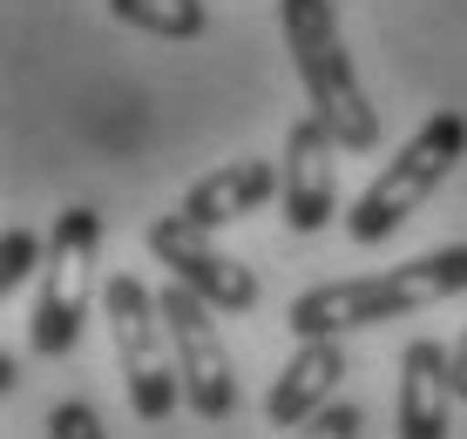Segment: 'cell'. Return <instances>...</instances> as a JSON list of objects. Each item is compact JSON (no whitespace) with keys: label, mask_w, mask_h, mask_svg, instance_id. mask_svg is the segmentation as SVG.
Segmentation results:
<instances>
[{"label":"cell","mask_w":467,"mask_h":439,"mask_svg":"<svg viewBox=\"0 0 467 439\" xmlns=\"http://www.w3.org/2000/svg\"><path fill=\"white\" fill-rule=\"evenodd\" d=\"M163 304V324H170V345H176V372H183V405L197 419H231L237 413V372H231V352H223V332H217V304L197 298L183 278H170L156 291Z\"/></svg>","instance_id":"obj_6"},{"label":"cell","mask_w":467,"mask_h":439,"mask_svg":"<svg viewBox=\"0 0 467 439\" xmlns=\"http://www.w3.org/2000/svg\"><path fill=\"white\" fill-rule=\"evenodd\" d=\"M312 433H326V439H352V433H366V413H359V405H318V413H312Z\"/></svg>","instance_id":"obj_15"},{"label":"cell","mask_w":467,"mask_h":439,"mask_svg":"<svg viewBox=\"0 0 467 439\" xmlns=\"http://www.w3.org/2000/svg\"><path fill=\"white\" fill-rule=\"evenodd\" d=\"M461 156H467V116H454V108L427 116L420 136H413L400 156H386V169L366 183V197L346 209V237L352 243H386L433 189L447 183V169H454Z\"/></svg>","instance_id":"obj_4"},{"label":"cell","mask_w":467,"mask_h":439,"mask_svg":"<svg viewBox=\"0 0 467 439\" xmlns=\"http://www.w3.org/2000/svg\"><path fill=\"white\" fill-rule=\"evenodd\" d=\"M454 345L441 338H413L400 352V399H393V426L407 439H447L454 419Z\"/></svg>","instance_id":"obj_9"},{"label":"cell","mask_w":467,"mask_h":439,"mask_svg":"<svg viewBox=\"0 0 467 439\" xmlns=\"http://www.w3.org/2000/svg\"><path fill=\"white\" fill-rule=\"evenodd\" d=\"M454 393L467 399V332L454 338Z\"/></svg>","instance_id":"obj_16"},{"label":"cell","mask_w":467,"mask_h":439,"mask_svg":"<svg viewBox=\"0 0 467 439\" xmlns=\"http://www.w3.org/2000/svg\"><path fill=\"white\" fill-rule=\"evenodd\" d=\"M109 14H116L122 27L156 35V41H197L203 27H211V7H203V0H109Z\"/></svg>","instance_id":"obj_12"},{"label":"cell","mask_w":467,"mask_h":439,"mask_svg":"<svg viewBox=\"0 0 467 439\" xmlns=\"http://www.w3.org/2000/svg\"><path fill=\"white\" fill-rule=\"evenodd\" d=\"M47 439H102V419H95V405H55Z\"/></svg>","instance_id":"obj_14"},{"label":"cell","mask_w":467,"mask_h":439,"mask_svg":"<svg viewBox=\"0 0 467 439\" xmlns=\"http://www.w3.org/2000/svg\"><path fill=\"white\" fill-rule=\"evenodd\" d=\"M278 35L298 61V81H305V102L312 116L346 142L352 156L379 149V108L366 102L359 75H352V55H346V35H339V14L332 0H278Z\"/></svg>","instance_id":"obj_2"},{"label":"cell","mask_w":467,"mask_h":439,"mask_svg":"<svg viewBox=\"0 0 467 439\" xmlns=\"http://www.w3.org/2000/svg\"><path fill=\"white\" fill-rule=\"evenodd\" d=\"M150 257L156 264H170V278H183L197 298H211L223 318H244L257 311V278H251V264H237L231 250H217L211 243V223H197V217H156L150 223Z\"/></svg>","instance_id":"obj_7"},{"label":"cell","mask_w":467,"mask_h":439,"mask_svg":"<svg viewBox=\"0 0 467 439\" xmlns=\"http://www.w3.org/2000/svg\"><path fill=\"white\" fill-rule=\"evenodd\" d=\"M102 304H109V345H116V372L129 385V405L136 419L163 426L183 399V372H176V345H170V324H163V304L142 278H116L102 284Z\"/></svg>","instance_id":"obj_3"},{"label":"cell","mask_w":467,"mask_h":439,"mask_svg":"<svg viewBox=\"0 0 467 439\" xmlns=\"http://www.w3.org/2000/svg\"><path fill=\"white\" fill-rule=\"evenodd\" d=\"M339 149L346 142L318 116L292 122V136H285V162H278L285 189H278V203H285V223H292L298 237L326 230V223L339 217Z\"/></svg>","instance_id":"obj_8"},{"label":"cell","mask_w":467,"mask_h":439,"mask_svg":"<svg viewBox=\"0 0 467 439\" xmlns=\"http://www.w3.org/2000/svg\"><path fill=\"white\" fill-rule=\"evenodd\" d=\"M339 379H346L339 338H298V352L285 359V372L265 393V419L271 426H312V413L339 393Z\"/></svg>","instance_id":"obj_10"},{"label":"cell","mask_w":467,"mask_h":439,"mask_svg":"<svg viewBox=\"0 0 467 439\" xmlns=\"http://www.w3.org/2000/svg\"><path fill=\"white\" fill-rule=\"evenodd\" d=\"M41 257H47V243L35 230H7V243H0V291H21Z\"/></svg>","instance_id":"obj_13"},{"label":"cell","mask_w":467,"mask_h":439,"mask_svg":"<svg viewBox=\"0 0 467 439\" xmlns=\"http://www.w3.org/2000/svg\"><path fill=\"white\" fill-rule=\"evenodd\" d=\"M467 291V243H447V250H427L413 264H393V271H373V278H339V284H312L305 298H292V324L298 338H346V332H366V324H386V318H413L427 304H447Z\"/></svg>","instance_id":"obj_1"},{"label":"cell","mask_w":467,"mask_h":439,"mask_svg":"<svg viewBox=\"0 0 467 439\" xmlns=\"http://www.w3.org/2000/svg\"><path fill=\"white\" fill-rule=\"evenodd\" d=\"M278 189H285V169H271L265 156H237V162H223V169L197 176V183L183 189V217H197V223H211V230H223V223L265 209Z\"/></svg>","instance_id":"obj_11"},{"label":"cell","mask_w":467,"mask_h":439,"mask_svg":"<svg viewBox=\"0 0 467 439\" xmlns=\"http://www.w3.org/2000/svg\"><path fill=\"white\" fill-rule=\"evenodd\" d=\"M95 250H102V217L88 203L61 209L55 237H47V257H41V298H35V318H27L35 359H68L75 352L88 298H95Z\"/></svg>","instance_id":"obj_5"}]
</instances>
